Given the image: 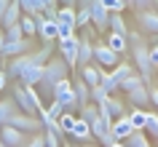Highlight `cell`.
<instances>
[{
  "label": "cell",
  "instance_id": "13",
  "mask_svg": "<svg viewBox=\"0 0 158 147\" xmlns=\"http://www.w3.org/2000/svg\"><path fill=\"white\" fill-rule=\"evenodd\" d=\"M131 134H134V126H131L129 115H121V118L113 120V137H115V142H126Z\"/></svg>",
  "mask_w": 158,
  "mask_h": 147
},
{
  "label": "cell",
  "instance_id": "31",
  "mask_svg": "<svg viewBox=\"0 0 158 147\" xmlns=\"http://www.w3.org/2000/svg\"><path fill=\"white\" fill-rule=\"evenodd\" d=\"M19 24H22V30H24V35H27V38H32V35H38V22H35V16L24 14Z\"/></svg>",
  "mask_w": 158,
  "mask_h": 147
},
{
  "label": "cell",
  "instance_id": "4",
  "mask_svg": "<svg viewBox=\"0 0 158 147\" xmlns=\"http://www.w3.org/2000/svg\"><path fill=\"white\" fill-rule=\"evenodd\" d=\"M54 99H56L64 110H70V112H73V110H81V107H78V96H75V86H73L70 78H64V80L56 83V88H54Z\"/></svg>",
  "mask_w": 158,
  "mask_h": 147
},
{
  "label": "cell",
  "instance_id": "32",
  "mask_svg": "<svg viewBox=\"0 0 158 147\" xmlns=\"http://www.w3.org/2000/svg\"><path fill=\"white\" fill-rule=\"evenodd\" d=\"M81 118L91 126V123L99 118V104H86V107H81Z\"/></svg>",
  "mask_w": 158,
  "mask_h": 147
},
{
  "label": "cell",
  "instance_id": "27",
  "mask_svg": "<svg viewBox=\"0 0 158 147\" xmlns=\"http://www.w3.org/2000/svg\"><path fill=\"white\" fill-rule=\"evenodd\" d=\"M139 86H148V83H145V78H142V75L137 72V70H134V72L129 75V78H126L123 83H121V88H123L126 94H129V91H134V88H139Z\"/></svg>",
  "mask_w": 158,
  "mask_h": 147
},
{
  "label": "cell",
  "instance_id": "54",
  "mask_svg": "<svg viewBox=\"0 0 158 147\" xmlns=\"http://www.w3.org/2000/svg\"><path fill=\"white\" fill-rule=\"evenodd\" d=\"M156 43H158V35H156Z\"/></svg>",
  "mask_w": 158,
  "mask_h": 147
},
{
  "label": "cell",
  "instance_id": "14",
  "mask_svg": "<svg viewBox=\"0 0 158 147\" xmlns=\"http://www.w3.org/2000/svg\"><path fill=\"white\" fill-rule=\"evenodd\" d=\"M30 51V38H22V40H6V46H3V56H22V54H27Z\"/></svg>",
  "mask_w": 158,
  "mask_h": 147
},
{
  "label": "cell",
  "instance_id": "8",
  "mask_svg": "<svg viewBox=\"0 0 158 147\" xmlns=\"http://www.w3.org/2000/svg\"><path fill=\"white\" fill-rule=\"evenodd\" d=\"M118 56H121V54L113 51L107 43H94V62H97L99 67H110V70H113V67L121 62Z\"/></svg>",
  "mask_w": 158,
  "mask_h": 147
},
{
  "label": "cell",
  "instance_id": "35",
  "mask_svg": "<svg viewBox=\"0 0 158 147\" xmlns=\"http://www.w3.org/2000/svg\"><path fill=\"white\" fill-rule=\"evenodd\" d=\"M6 40H22V38H27L24 30H22V24H14V27H6Z\"/></svg>",
  "mask_w": 158,
  "mask_h": 147
},
{
  "label": "cell",
  "instance_id": "36",
  "mask_svg": "<svg viewBox=\"0 0 158 147\" xmlns=\"http://www.w3.org/2000/svg\"><path fill=\"white\" fill-rule=\"evenodd\" d=\"M102 3H105V8H107L110 14H123V8H129L126 0H102Z\"/></svg>",
  "mask_w": 158,
  "mask_h": 147
},
{
  "label": "cell",
  "instance_id": "53",
  "mask_svg": "<svg viewBox=\"0 0 158 147\" xmlns=\"http://www.w3.org/2000/svg\"><path fill=\"white\" fill-rule=\"evenodd\" d=\"M62 147H70V145H62Z\"/></svg>",
  "mask_w": 158,
  "mask_h": 147
},
{
  "label": "cell",
  "instance_id": "28",
  "mask_svg": "<svg viewBox=\"0 0 158 147\" xmlns=\"http://www.w3.org/2000/svg\"><path fill=\"white\" fill-rule=\"evenodd\" d=\"M126 147H153V145H150V139H148L145 131H134L131 137L126 139Z\"/></svg>",
  "mask_w": 158,
  "mask_h": 147
},
{
  "label": "cell",
  "instance_id": "15",
  "mask_svg": "<svg viewBox=\"0 0 158 147\" xmlns=\"http://www.w3.org/2000/svg\"><path fill=\"white\" fill-rule=\"evenodd\" d=\"M43 70H46V64H32V67H27L24 72L19 75V83L22 86H38L43 78Z\"/></svg>",
  "mask_w": 158,
  "mask_h": 147
},
{
  "label": "cell",
  "instance_id": "40",
  "mask_svg": "<svg viewBox=\"0 0 158 147\" xmlns=\"http://www.w3.org/2000/svg\"><path fill=\"white\" fill-rule=\"evenodd\" d=\"M107 96H113V94H107V91L102 88V86H94V88H91V99L97 102V104H102V102H105Z\"/></svg>",
  "mask_w": 158,
  "mask_h": 147
},
{
  "label": "cell",
  "instance_id": "33",
  "mask_svg": "<svg viewBox=\"0 0 158 147\" xmlns=\"http://www.w3.org/2000/svg\"><path fill=\"white\" fill-rule=\"evenodd\" d=\"M102 104H107L110 115H113V120H115V118H121V115H126V112H123V104H121L118 99H113V96H107L105 102H102Z\"/></svg>",
  "mask_w": 158,
  "mask_h": 147
},
{
  "label": "cell",
  "instance_id": "47",
  "mask_svg": "<svg viewBox=\"0 0 158 147\" xmlns=\"http://www.w3.org/2000/svg\"><path fill=\"white\" fill-rule=\"evenodd\" d=\"M150 3H153V0H137V6H139V8H142V11H145V8H148V6H150Z\"/></svg>",
  "mask_w": 158,
  "mask_h": 147
},
{
  "label": "cell",
  "instance_id": "9",
  "mask_svg": "<svg viewBox=\"0 0 158 147\" xmlns=\"http://www.w3.org/2000/svg\"><path fill=\"white\" fill-rule=\"evenodd\" d=\"M11 126H16V129H22L24 134H32V131L43 129V120L38 118V115H27V112H16L14 118H11Z\"/></svg>",
  "mask_w": 158,
  "mask_h": 147
},
{
  "label": "cell",
  "instance_id": "41",
  "mask_svg": "<svg viewBox=\"0 0 158 147\" xmlns=\"http://www.w3.org/2000/svg\"><path fill=\"white\" fill-rule=\"evenodd\" d=\"M38 6H40V11H48V8H56V3L59 0H35Z\"/></svg>",
  "mask_w": 158,
  "mask_h": 147
},
{
  "label": "cell",
  "instance_id": "24",
  "mask_svg": "<svg viewBox=\"0 0 158 147\" xmlns=\"http://www.w3.org/2000/svg\"><path fill=\"white\" fill-rule=\"evenodd\" d=\"M62 112H64V107H62L56 99H54L48 107H43V110H40V120H43V123H48V120H59V115H62Z\"/></svg>",
  "mask_w": 158,
  "mask_h": 147
},
{
  "label": "cell",
  "instance_id": "30",
  "mask_svg": "<svg viewBox=\"0 0 158 147\" xmlns=\"http://www.w3.org/2000/svg\"><path fill=\"white\" fill-rule=\"evenodd\" d=\"M75 120H78V118H75V115L70 112V110H64V112L59 115V120H56V123H59V129L64 131V134H70V131L75 129Z\"/></svg>",
  "mask_w": 158,
  "mask_h": 147
},
{
  "label": "cell",
  "instance_id": "34",
  "mask_svg": "<svg viewBox=\"0 0 158 147\" xmlns=\"http://www.w3.org/2000/svg\"><path fill=\"white\" fill-rule=\"evenodd\" d=\"M75 24L78 27H89L91 24V8H75Z\"/></svg>",
  "mask_w": 158,
  "mask_h": 147
},
{
  "label": "cell",
  "instance_id": "29",
  "mask_svg": "<svg viewBox=\"0 0 158 147\" xmlns=\"http://www.w3.org/2000/svg\"><path fill=\"white\" fill-rule=\"evenodd\" d=\"M110 32L129 35V27H126V22H123V16H121V14H110Z\"/></svg>",
  "mask_w": 158,
  "mask_h": 147
},
{
  "label": "cell",
  "instance_id": "12",
  "mask_svg": "<svg viewBox=\"0 0 158 147\" xmlns=\"http://www.w3.org/2000/svg\"><path fill=\"white\" fill-rule=\"evenodd\" d=\"M0 139L8 147H22L24 145V131L16 129V126H11V123H3L0 126Z\"/></svg>",
  "mask_w": 158,
  "mask_h": 147
},
{
  "label": "cell",
  "instance_id": "18",
  "mask_svg": "<svg viewBox=\"0 0 158 147\" xmlns=\"http://www.w3.org/2000/svg\"><path fill=\"white\" fill-rule=\"evenodd\" d=\"M126 96H129L131 107H148L150 104V86H139V88L129 91Z\"/></svg>",
  "mask_w": 158,
  "mask_h": 147
},
{
  "label": "cell",
  "instance_id": "38",
  "mask_svg": "<svg viewBox=\"0 0 158 147\" xmlns=\"http://www.w3.org/2000/svg\"><path fill=\"white\" fill-rule=\"evenodd\" d=\"M99 86H102L105 91H107V94H113V91H118L115 80H113V78H110V72H105V70H102V80H99Z\"/></svg>",
  "mask_w": 158,
  "mask_h": 147
},
{
  "label": "cell",
  "instance_id": "6",
  "mask_svg": "<svg viewBox=\"0 0 158 147\" xmlns=\"http://www.w3.org/2000/svg\"><path fill=\"white\" fill-rule=\"evenodd\" d=\"M35 22H38V35H40L43 43L59 40V22H56V19L46 16V14L40 11V14H35Z\"/></svg>",
  "mask_w": 158,
  "mask_h": 147
},
{
  "label": "cell",
  "instance_id": "17",
  "mask_svg": "<svg viewBox=\"0 0 158 147\" xmlns=\"http://www.w3.org/2000/svg\"><path fill=\"white\" fill-rule=\"evenodd\" d=\"M16 112H22V107L16 104V99H0V126L11 123V118Z\"/></svg>",
  "mask_w": 158,
  "mask_h": 147
},
{
  "label": "cell",
  "instance_id": "22",
  "mask_svg": "<svg viewBox=\"0 0 158 147\" xmlns=\"http://www.w3.org/2000/svg\"><path fill=\"white\" fill-rule=\"evenodd\" d=\"M70 137H75V139H81V142H91V137H94V131H91V126L83 120V118H78L75 120V129L70 131Z\"/></svg>",
  "mask_w": 158,
  "mask_h": 147
},
{
  "label": "cell",
  "instance_id": "45",
  "mask_svg": "<svg viewBox=\"0 0 158 147\" xmlns=\"http://www.w3.org/2000/svg\"><path fill=\"white\" fill-rule=\"evenodd\" d=\"M6 86H8V75L0 72V94H3V88H6Z\"/></svg>",
  "mask_w": 158,
  "mask_h": 147
},
{
  "label": "cell",
  "instance_id": "16",
  "mask_svg": "<svg viewBox=\"0 0 158 147\" xmlns=\"http://www.w3.org/2000/svg\"><path fill=\"white\" fill-rule=\"evenodd\" d=\"M139 24H142V30L145 32H150L153 38L158 35V14L153 8H145V11H139Z\"/></svg>",
  "mask_w": 158,
  "mask_h": 147
},
{
  "label": "cell",
  "instance_id": "19",
  "mask_svg": "<svg viewBox=\"0 0 158 147\" xmlns=\"http://www.w3.org/2000/svg\"><path fill=\"white\" fill-rule=\"evenodd\" d=\"M131 72H134V64H131V62H118V64L110 70V78H113V80H115V86L121 88V83H123Z\"/></svg>",
  "mask_w": 158,
  "mask_h": 147
},
{
  "label": "cell",
  "instance_id": "25",
  "mask_svg": "<svg viewBox=\"0 0 158 147\" xmlns=\"http://www.w3.org/2000/svg\"><path fill=\"white\" fill-rule=\"evenodd\" d=\"M131 126L134 131H145V126H148V110L145 107H131Z\"/></svg>",
  "mask_w": 158,
  "mask_h": 147
},
{
  "label": "cell",
  "instance_id": "23",
  "mask_svg": "<svg viewBox=\"0 0 158 147\" xmlns=\"http://www.w3.org/2000/svg\"><path fill=\"white\" fill-rule=\"evenodd\" d=\"M73 86H75V96H78V107H86L91 99V86L86 80H75Z\"/></svg>",
  "mask_w": 158,
  "mask_h": 147
},
{
  "label": "cell",
  "instance_id": "43",
  "mask_svg": "<svg viewBox=\"0 0 158 147\" xmlns=\"http://www.w3.org/2000/svg\"><path fill=\"white\" fill-rule=\"evenodd\" d=\"M11 3H14V0H0V24H3V16H6V11H8Z\"/></svg>",
  "mask_w": 158,
  "mask_h": 147
},
{
  "label": "cell",
  "instance_id": "42",
  "mask_svg": "<svg viewBox=\"0 0 158 147\" xmlns=\"http://www.w3.org/2000/svg\"><path fill=\"white\" fill-rule=\"evenodd\" d=\"M150 64L158 67V43H156V46H150Z\"/></svg>",
  "mask_w": 158,
  "mask_h": 147
},
{
  "label": "cell",
  "instance_id": "44",
  "mask_svg": "<svg viewBox=\"0 0 158 147\" xmlns=\"http://www.w3.org/2000/svg\"><path fill=\"white\" fill-rule=\"evenodd\" d=\"M27 147H46V139L43 137H32V142H30Z\"/></svg>",
  "mask_w": 158,
  "mask_h": 147
},
{
  "label": "cell",
  "instance_id": "51",
  "mask_svg": "<svg viewBox=\"0 0 158 147\" xmlns=\"http://www.w3.org/2000/svg\"><path fill=\"white\" fill-rule=\"evenodd\" d=\"M0 147H8V145H6V142H3V139H0Z\"/></svg>",
  "mask_w": 158,
  "mask_h": 147
},
{
  "label": "cell",
  "instance_id": "5",
  "mask_svg": "<svg viewBox=\"0 0 158 147\" xmlns=\"http://www.w3.org/2000/svg\"><path fill=\"white\" fill-rule=\"evenodd\" d=\"M78 48H81V38L78 35H73V38H59L56 40L59 56L64 59L70 67H78Z\"/></svg>",
  "mask_w": 158,
  "mask_h": 147
},
{
  "label": "cell",
  "instance_id": "26",
  "mask_svg": "<svg viewBox=\"0 0 158 147\" xmlns=\"http://www.w3.org/2000/svg\"><path fill=\"white\" fill-rule=\"evenodd\" d=\"M113 51H118V54H123L126 48H129V35H118V32H110L107 40H105Z\"/></svg>",
  "mask_w": 158,
  "mask_h": 147
},
{
  "label": "cell",
  "instance_id": "46",
  "mask_svg": "<svg viewBox=\"0 0 158 147\" xmlns=\"http://www.w3.org/2000/svg\"><path fill=\"white\" fill-rule=\"evenodd\" d=\"M150 102L158 107V88H150Z\"/></svg>",
  "mask_w": 158,
  "mask_h": 147
},
{
  "label": "cell",
  "instance_id": "3",
  "mask_svg": "<svg viewBox=\"0 0 158 147\" xmlns=\"http://www.w3.org/2000/svg\"><path fill=\"white\" fill-rule=\"evenodd\" d=\"M14 99H16V104L22 107V112L27 115H38L43 110V102L40 96H38V91H35V86H14Z\"/></svg>",
  "mask_w": 158,
  "mask_h": 147
},
{
  "label": "cell",
  "instance_id": "50",
  "mask_svg": "<svg viewBox=\"0 0 158 147\" xmlns=\"http://www.w3.org/2000/svg\"><path fill=\"white\" fill-rule=\"evenodd\" d=\"M126 6H137V0H126Z\"/></svg>",
  "mask_w": 158,
  "mask_h": 147
},
{
  "label": "cell",
  "instance_id": "48",
  "mask_svg": "<svg viewBox=\"0 0 158 147\" xmlns=\"http://www.w3.org/2000/svg\"><path fill=\"white\" fill-rule=\"evenodd\" d=\"M3 46H6V35L0 32V56H3Z\"/></svg>",
  "mask_w": 158,
  "mask_h": 147
},
{
  "label": "cell",
  "instance_id": "20",
  "mask_svg": "<svg viewBox=\"0 0 158 147\" xmlns=\"http://www.w3.org/2000/svg\"><path fill=\"white\" fill-rule=\"evenodd\" d=\"M22 16H24V11H22V6H19V0H14V3L8 6V11H6V16H3V30H6V27L19 24Z\"/></svg>",
  "mask_w": 158,
  "mask_h": 147
},
{
  "label": "cell",
  "instance_id": "10",
  "mask_svg": "<svg viewBox=\"0 0 158 147\" xmlns=\"http://www.w3.org/2000/svg\"><path fill=\"white\" fill-rule=\"evenodd\" d=\"M91 24L97 27L99 32L110 30V11L105 8V3H102V0H94V3H91Z\"/></svg>",
  "mask_w": 158,
  "mask_h": 147
},
{
  "label": "cell",
  "instance_id": "7",
  "mask_svg": "<svg viewBox=\"0 0 158 147\" xmlns=\"http://www.w3.org/2000/svg\"><path fill=\"white\" fill-rule=\"evenodd\" d=\"M91 131L94 137L102 142V147H113L115 145V137H113V120H107V118H97V120L91 123Z\"/></svg>",
  "mask_w": 158,
  "mask_h": 147
},
{
  "label": "cell",
  "instance_id": "37",
  "mask_svg": "<svg viewBox=\"0 0 158 147\" xmlns=\"http://www.w3.org/2000/svg\"><path fill=\"white\" fill-rule=\"evenodd\" d=\"M145 131H148L150 137L158 139V112H148V126H145Z\"/></svg>",
  "mask_w": 158,
  "mask_h": 147
},
{
  "label": "cell",
  "instance_id": "39",
  "mask_svg": "<svg viewBox=\"0 0 158 147\" xmlns=\"http://www.w3.org/2000/svg\"><path fill=\"white\" fill-rule=\"evenodd\" d=\"M19 6H22V11H24V14H30V16L40 14V6H38L35 0H19Z\"/></svg>",
  "mask_w": 158,
  "mask_h": 147
},
{
  "label": "cell",
  "instance_id": "49",
  "mask_svg": "<svg viewBox=\"0 0 158 147\" xmlns=\"http://www.w3.org/2000/svg\"><path fill=\"white\" fill-rule=\"evenodd\" d=\"M113 147H126V142H115V145H113Z\"/></svg>",
  "mask_w": 158,
  "mask_h": 147
},
{
  "label": "cell",
  "instance_id": "52",
  "mask_svg": "<svg viewBox=\"0 0 158 147\" xmlns=\"http://www.w3.org/2000/svg\"><path fill=\"white\" fill-rule=\"evenodd\" d=\"M83 147H97V145H89V142H86V145H83Z\"/></svg>",
  "mask_w": 158,
  "mask_h": 147
},
{
  "label": "cell",
  "instance_id": "1",
  "mask_svg": "<svg viewBox=\"0 0 158 147\" xmlns=\"http://www.w3.org/2000/svg\"><path fill=\"white\" fill-rule=\"evenodd\" d=\"M67 72H70V64H67L62 56H51L46 62V70H43V78L38 83V88H40L43 96H51L54 99V88H56L59 80H64Z\"/></svg>",
  "mask_w": 158,
  "mask_h": 147
},
{
  "label": "cell",
  "instance_id": "21",
  "mask_svg": "<svg viewBox=\"0 0 158 147\" xmlns=\"http://www.w3.org/2000/svg\"><path fill=\"white\" fill-rule=\"evenodd\" d=\"M81 80H86L89 86H99V80H102V70L97 64H86V67H81Z\"/></svg>",
  "mask_w": 158,
  "mask_h": 147
},
{
  "label": "cell",
  "instance_id": "2",
  "mask_svg": "<svg viewBox=\"0 0 158 147\" xmlns=\"http://www.w3.org/2000/svg\"><path fill=\"white\" fill-rule=\"evenodd\" d=\"M131 54H134L137 72H139L142 78H145V83L150 86V80H153V70H156V67L150 64V46L142 40L137 32H131Z\"/></svg>",
  "mask_w": 158,
  "mask_h": 147
},
{
  "label": "cell",
  "instance_id": "11",
  "mask_svg": "<svg viewBox=\"0 0 158 147\" xmlns=\"http://www.w3.org/2000/svg\"><path fill=\"white\" fill-rule=\"evenodd\" d=\"M32 64H40V62L35 59L32 51H27V54H22V56H14V59H11V64H8V75L19 78V75L24 72L27 67H32Z\"/></svg>",
  "mask_w": 158,
  "mask_h": 147
}]
</instances>
